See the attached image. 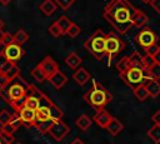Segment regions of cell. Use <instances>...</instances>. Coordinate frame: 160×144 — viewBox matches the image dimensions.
Masks as SVG:
<instances>
[{"instance_id": "1", "label": "cell", "mask_w": 160, "mask_h": 144, "mask_svg": "<svg viewBox=\"0 0 160 144\" xmlns=\"http://www.w3.org/2000/svg\"><path fill=\"white\" fill-rule=\"evenodd\" d=\"M136 10L129 0H110L104 8L102 16L118 33L125 34L132 28Z\"/></svg>"}, {"instance_id": "2", "label": "cell", "mask_w": 160, "mask_h": 144, "mask_svg": "<svg viewBox=\"0 0 160 144\" xmlns=\"http://www.w3.org/2000/svg\"><path fill=\"white\" fill-rule=\"evenodd\" d=\"M29 86L30 84L19 75L16 79L11 80L5 88L0 89V96L12 108L14 113H18L19 109L24 105V101L29 93Z\"/></svg>"}, {"instance_id": "3", "label": "cell", "mask_w": 160, "mask_h": 144, "mask_svg": "<svg viewBox=\"0 0 160 144\" xmlns=\"http://www.w3.org/2000/svg\"><path fill=\"white\" fill-rule=\"evenodd\" d=\"M112 99L111 93L100 83L94 81L92 86L84 94V100L96 111L102 110Z\"/></svg>"}, {"instance_id": "4", "label": "cell", "mask_w": 160, "mask_h": 144, "mask_svg": "<svg viewBox=\"0 0 160 144\" xmlns=\"http://www.w3.org/2000/svg\"><path fill=\"white\" fill-rule=\"evenodd\" d=\"M120 78L131 89H135L136 86H139L141 84H145L146 81L151 80L148 70L141 65L140 59L135 60V58H134V64L125 73L120 74Z\"/></svg>"}, {"instance_id": "5", "label": "cell", "mask_w": 160, "mask_h": 144, "mask_svg": "<svg viewBox=\"0 0 160 144\" xmlns=\"http://www.w3.org/2000/svg\"><path fill=\"white\" fill-rule=\"evenodd\" d=\"M105 41L106 34L102 30L98 29L85 41V48L96 60H101L105 56Z\"/></svg>"}, {"instance_id": "6", "label": "cell", "mask_w": 160, "mask_h": 144, "mask_svg": "<svg viewBox=\"0 0 160 144\" xmlns=\"http://www.w3.org/2000/svg\"><path fill=\"white\" fill-rule=\"evenodd\" d=\"M51 104H52V101L42 91H40L36 86H34L32 84H30L29 93H28V96H26L22 106L30 108L32 110H38L41 106H50Z\"/></svg>"}, {"instance_id": "7", "label": "cell", "mask_w": 160, "mask_h": 144, "mask_svg": "<svg viewBox=\"0 0 160 144\" xmlns=\"http://www.w3.org/2000/svg\"><path fill=\"white\" fill-rule=\"evenodd\" d=\"M125 49V43L116 36L114 33H109L106 34V41H105V56H108L109 59V65L111 64L112 59L121 51Z\"/></svg>"}, {"instance_id": "8", "label": "cell", "mask_w": 160, "mask_h": 144, "mask_svg": "<svg viewBox=\"0 0 160 144\" xmlns=\"http://www.w3.org/2000/svg\"><path fill=\"white\" fill-rule=\"evenodd\" d=\"M136 43L144 49L146 50V53H149L154 46H156L158 43V36L156 34L150 29V28H144L136 36H135Z\"/></svg>"}, {"instance_id": "9", "label": "cell", "mask_w": 160, "mask_h": 144, "mask_svg": "<svg viewBox=\"0 0 160 144\" xmlns=\"http://www.w3.org/2000/svg\"><path fill=\"white\" fill-rule=\"evenodd\" d=\"M69 131H70V126L62 120L52 121L48 128V133L55 141H61L69 134Z\"/></svg>"}, {"instance_id": "10", "label": "cell", "mask_w": 160, "mask_h": 144, "mask_svg": "<svg viewBox=\"0 0 160 144\" xmlns=\"http://www.w3.org/2000/svg\"><path fill=\"white\" fill-rule=\"evenodd\" d=\"M2 55L9 60V61H12V63H16L19 61L24 55H25V50L22 49V46L15 41H11L10 44L5 45L4 46V50H2Z\"/></svg>"}, {"instance_id": "11", "label": "cell", "mask_w": 160, "mask_h": 144, "mask_svg": "<svg viewBox=\"0 0 160 144\" xmlns=\"http://www.w3.org/2000/svg\"><path fill=\"white\" fill-rule=\"evenodd\" d=\"M38 65L42 69V71L45 73V75H46L48 79L51 78L55 73L59 71V65H58V63H56L50 55H46V56H45Z\"/></svg>"}, {"instance_id": "12", "label": "cell", "mask_w": 160, "mask_h": 144, "mask_svg": "<svg viewBox=\"0 0 160 144\" xmlns=\"http://www.w3.org/2000/svg\"><path fill=\"white\" fill-rule=\"evenodd\" d=\"M20 119L22 123L25 124H29L31 126H34L38 121H36V110H32L30 108H26V106H21L18 111Z\"/></svg>"}, {"instance_id": "13", "label": "cell", "mask_w": 160, "mask_h": 144, "mask_svg": "<svg viewBox=\"0 0 160 144\" xmlns=\"http://www.w3.org/2000/svg\"><path fill=\"white\" fill-rule=\"evenodd\" d=\"M21 124H22V121H21L19 114H18V113H12V116H11L10 121H9L6 125L0 126V130H1L2 133H5V134L14 135V133L19 129V126H21Z\"/></svg>"}, {"instance_id": "14", "label": "cell", "mask_w": 160, "mask_h": 144, "mask_svg": "<svg viewBox=\"0 0 160 144\" xmlns=\"http://www.w3.org/2000/svg\"><path fill=\"white\" fill-rule=\"evenodd\" d=\"M111 119H112V116H111L110 113H108L105 109L98 110L96 114H95V116H94V121H95L100 128H104V129H106V126L109 125V123L111 121Z\"/></svg>"}, {"instance_id": "15", "label": "cell", "mask_w": 160, "mask_h": 144, "mask_svg": "<svg viewBox=\"0 0 160 144\" xmlns=\"http://www.w3.org/2000/svg\"><path fill=\"white\" fill-rule=\"evenodd\" d=\"M72 79H74V81H75L76 84H79L80 86H82V85H85V84L91 79V75H90V73H89L86 69L79 68V69H76V70L74 71Z\"/></svg>"}, {"instance_id": "16", "label": "cell", "mask_w": 160, "mask_h": 144, "mask_svg": "<svg viewBox=\"0 0 160 144\" xmlns=\"http://www.w3.org/2000/svg\"><path fill=\"white\" fill-rule=\"evenodd\" d=\"M49 81H50V84L55 88V89H61L66 83H68V76L61 71V70H59L58 73H55L51 78H49L48 79Z\"/></svg>"}, {"instance_id": "17", "label": "cell", "mask_w": 160, "mask_h": 144, "mask_svg": "<svg viewBox=\"0 0 160 144\" xmlns=\"http://www.w3.org/2000/svg\"><path fill=\"white\" fill-rule=\"evenodd\" d=\"M36 121L44 123V124L52 123L51 114H50V106H41L36 110Z\"/></svg>"}, {"instance_id": "18", "label": "cell", "mask_w": 160, "mask_h": 144, "mask_svg": "<svg viewBox=\"0 0 160 144\" xmlns=\"http://www.w3.org/2000/svg\"><path fill=\"white\" fill-rule=\"evenodd\" d=\"M81 58L76 54V53H69L68 55H66V58H65V64L70 68V69H72V70H76V69H79L80 68V64H81Z\"/></svg>"}, {"instance_id": "19", "label": "cell", "mask_w": 160, "mask_h": 144, "mask_svg": "<svg viewBox=\"0 0 160 144\" xmlns=\"http://www.w3.org/2000/svg\"><path fill=\"white\" fill-rule=\"evenodd\" d=\"M149 21V18L148 15L142 11V10H136L135 15H134V20H132V26L135 28H142L146 23Z\"/></svg>"}, {"instance_id": "20", "label": "cell", "mask_w": 160, "mask_h": 144, "mask_svg": "<svg viewBox=\"0 0 160 144\" xmlns=\"http://www.w3.org/2000/svg\"><path fill=\"white\" fill-rule=\"evenodd\" d=\"M124 129V125H122V123L119 120V119H116V118H114L112 116V119H111V121L109 123V125L106 126V130L111 134V135H118L121 130Z\"/></svg>"}, {"instance_id": "21", "label": "cell", "mask_w": 160, "mask_h": 144, "mask_svg": "<svg viewBox=\"0 0 160 144\" xmlns=\"http://www.w3.org/2000/svg\"><path fill=\"white\" fill-rule=\"evenodd\" d=\"M146 88H148V91H149V95L150 98H156L160 95V81L159 80H149L145 83Z\"/></svg>"}, {"instance_id": "22", "label": "cell", "mask_w": 160, "mask_h": 144, "mask_svg": "<svg viewBox=\"0 0 160 144\" xmlns=\"http://www.w3.org/2000/svg\"><path fill=\"white\" fill-rule=\"evenodd\" d=\"M132 64H134V58H132V56H124V58H121V59L116 63V69L119 70L120 74H122V73H125Z\"/></svg>"}, {"instance_id": "23", "label": "cell", "mask_w": 160, "mask_h": 144, "mask_svg": "<svg viewBox=\"0 0 160 144\" xmlns=\"http://www.w3.org/2000/svg\"><path fill=\"white\" fill-rule=\"evenodd\" d=\"M132 93H134L135 98L138 100H140V101H145L148 98H150L149 91H148V88H146L145 84H141V85L136 86L135 89H132Z\"/></svg>"}, {"instance_id": "24", "label": "cell", "mask_w": 160, "mask_h": 144, "mask_svg": "<svg viewBox=\"0 0 160 144\" xmlns=\"http://www.w3.org/2000/svg\"><path fill=\"white\" fill-rule=\"evenodd\" d=\"M91 119L86 115V114H81V115H79L78 116V119L75 120V124H76V126L80 129V130H82V131H85V130H88L90 126H91Z\"/></svg>"}, {"instance_id": "25", "label": "cell", "mask_w": 160, "mask_h": 144, "mask_svg": "<svg viewBox=\"0 0 160 144\" xmlns=\"http://www.w3.org/2000/svg\"><path fill=\"white\" fill-rule=\"evenodd\" d=\"M56 4H55V1H52V0H44L41 4H40V10L46 15V16H50V15H52L54 13H55V10H56Z\"/></svg>"}, {"instance_id": "26", "label": "cell", "mask_w": 160, "mask_h": 144, "mask_svg": "<svg viewBox=\"0 0 160 144\" xmlns=\"http://www.w3.org/2000/svg\"><path fill=\"white\" fill-rule=\"evenodd\" d=\"M140 63H141V65L146 69V70H149V69H151L155 64H156V61H155V58H154V55L151 54V53H146L145 55H142V56H140Z\"/></svg>"}, {"instance_id": "27", "label": "cell", "mask_w": 160, "mask_h": 144, "mask_svg": "<svg viewBox=\"0 0 160 144\" xmlns=\"http://www.w3.org/2000/svg\"><path fill=\"white\" fill-rule=\"evenodd\" d=\"M30 75H31V76H32L38 83H42V81L48 80V78H46L45 73L42 71V69H41L39 65H36L34 69H31V70H30Z\"/></svg>"}, {"instance_id": "28", "label": "cell", "mask_w": 160, "mask_h": 144, "mask_svg": "<svg viewBox=\"0 0 160 144\" xmlns=\"http://www.w3.org/2000/svg\"><path fill=\"white\" fill-rule=\"evenodd\" d=\"M12 39H14L15 43L22 45V44H25V43L29 40V34H28L24 29H19V30L12 35Z\"/></svg>"}, {"instance_id": "29", "label": "cell", "mask_w": 160, "mask_h": 144, "mask_svg": "<svg viewBox=\"0 0 160 144\" xmlns=\"http://www.w3.org/2000/svg\"><path fill=\"white\" fill-rule=\"evenodd\" d=\"M148 136L154 141V143H160V125L155 124L148 130Z\"/></svg>"}, {"instance_id": "30", "label": "cell", "mask_w": 160, "mask_h": 144, "mask_svg": "<svg viewBox=\"0 0 160 144\" xmlns=\"http://www.w3.org/2000/svg\"><path fill=\"white\" fill-rule=\"evenodd\" d=\"M50 114H51V119H52V121L62 120V115H64V113H62V110H61L56 104H54V103L50 105Z\"/></svg>"}, {"instance_id": "31", "label": "cell", "mask_w": 160, "mask_h": 144, "mask_svg": "<svg viewBox=\"0 0 160 144\" xmlns=\"http://www.w3.org/2000/svg\"><path fill=\"white\" fill-rule=\"evenodd\" d=\"M14 64H16V63H12V61H9L2 54L0 55V73H4V74H6L12 66H14Z\"/></svg>"}, {"instance_id": "32", "label": "cell", "mask_w": 160, "mask_h": 144, "mask_svg": "<svg viewBox=\"0 0 160 144\" xmlns=\"http://www.w3.org/2000/svg\"><path fill=\"white\" fill-rule=\"evenodd\" d=\"M58 25L61 28V30H62V33L64 34H66V30L69 29V26L71 25V21H70V19L68 18V16H65V15H62V16H60L59 19H58Z\"/></svg>"}, {"instance_id": "33", "label": "cell", "mask_w": 160, "mask_h": 144, "mask_svg": "<svg viewBox=\"0 0 160 144\" xmlns=\"http://www.w3.org/2000/svg\"><path fill=\"white\" fill-rule=\"evenodd\" d=\"M80 26L78 25V24H75V23H71V25L69 26V29L66 30V35L69 36V38H76L79 34H80Z\"/></svg>"}, {"instance_id": "34", "label": "cell", "mask_w": 160, "mask_h": 144, "mask_svg": "<svg viewBox=\"0 0 160 144\" xmlns=\"http://www.w3.org/2000/svg\"><path fill=\"white\" fill-rule=\"evenodd\" d=\"M11 116H12V113H10V111L6 110V109H2V110L0 111V125H1V126L6 125V124L10 121Z\"/></svg>"}, {"instance_id": "35", "label": "cell", "mask_w": 160, "mask_h": 144, "mask_svg": "<svg viewBox=\"0 0 160 144\" xmlns=\"http://www.w3.org/2000/svg\"><path fill=\"white\" fill-rule=\"evenodd\" d=\"M49 33L54 36V38H60L64 33H62V30H61V28L58 25V23L55 21V23H52L50 26H49Z\"/></svg>"}, {"instance_id": "36", "label": "cell", "mask_w": 160, "mask_h": 144, "mask_svg": "<svg viewBox=\"0 0 160 144\" xmlns=\"http://www.w3.org/2000/svg\"><path fill=\"white\" fill-rule=\"evenodd\" d=\"M148 73H149V75H150V79H152V80H159V79H160V64L156 63L151 69L148 70Z\"/></svg>"}, {"instance_id": "37", "label": "cell", "mask_w": 160, "mask_h": 144, "mask_svg": "<svg viewBox=\"0 0 160 144\" xmlns=\"http://www.w3.org/2000/svg\"><path fill=\"white\" fill-rule=\"evenodd\" d=\"M19 75H20V68H19L16 64H14V66L6 73V76L10 79V81L14 80V79H16Z\"/></svg>"}, {"instance_id": "38", "label": "cell", "mask_w": 160, "mask_h": 144, "mask_svg": "<svg viewBox=\"0 0 160 144\" xmlns=\"http://www.w3.org/2000/svg\"><path fill=\"white\" fill-rule=\"evenodd\" d=\"M74 3H75V0H55V4L62 10H68Z\"/></svg>"}, {"instance_id": "39", "label": "cell", "mask_w": 160, "mask_h": 144, "mask_svg": "<svg viewBox=\"0 0 160 144\" xmlns=\"http://www.w3.org/2000/svg\"><path fill=\"white\" fill-rule=\"evenodd\" d=\"M14 143V135L5 134L0 130V144H12Z\"/></svg>"}, {"instance_id": "40", "label": "cell", "mask_w": 160, "mask_h": 144, "mask_svg": "<svg viewBox=\"0 0 160 144\" xmlns=\"http://www.w3.org/2000/svg\"><path fill=\"white\" fill-rule=\"evenodd\" d=\"M9 83H10V79L6 76V74L0 73V89L5 88V86H6Z\"/></svg>"}, {"instance_id": "41", "label": "cell", "mask_w": 160, "mask_h": 144, "mask_svg": "<svg viewBox=\"0 0 160 144\" xmlns=\"http://www.w3.org/2000/svg\"><path fill=\"white\" fill-rule=\"evenodd\" d=\"M150 6H151L158 14H160V0H151Z\"/></svg>"}, {"instance_id": "42", "label": "cell", "mask_w": 160, "mask_h": 144, "mask_svg": "<svg viewBox=\"0 0 160 144\" xmlns=\"http://www.w3.org/2000/svg\"><path fill=\"white\" fill-rule=\"evenodd\" d=\"M151 120H152L155 124L160 125V110H158V111H155V113L152 114V116H151Z\"/></svg>"}, {"instance_id": "43", "label": "cell", "mask_w": 160, "mask_h": 144, "mask_svg": "<svg viewBox=\"0 0 160 144\" xmlns=\"http://www.w3.org/2000/svg\"><path fill=\"white\" fill-rule=\"evenodd\" d=\"M152 55H154V58H155V61H156L158 64H160V46H158V48L155 49V51L152 53Z\"/></svg>"}, {"instance_id": "44", "label": "cell", "mask_w": 160, "mask_h": 144, "mask_svg": "<svg viewBox=\"0 0 160 144\" xmlns=\"http://www.w3.org/2000/svg\"><path fill=\"white\" fill-rule=\"evenodd\" d=\"M70 144H84V143H82V141H81L79 138H76V139H74V140H72Z\"/></svg>"}, {"instance_id": "45", "label": "cell", "mask_w": 160, "mask_h": 144, "mask_svg": "<svg viewBox=\"0 0 160 144\" xmlns=\"http://www.w3.org/2000/svg\"><path fill=\"white\" fill-rule=\"evenodd\" d=\"M0 30L1 31H5V24H4V21L0 19Z\"/></svg>"}, {"instance_id": "46", "label": "cell", "mask_w": 160, "mask_h": 144, "mask_svg": "<svg viewBox=\"0 0 160 144\" xmlns=\"http://www.w3.org/2000/svg\"><path fill=\"white\" fill-rule=\"evenodd\" d=\"M4 33H5V31H1V30H0V46H1V45H4V43H2V38H4Z\"/></svg>"}, {"instance_id": "47", "label": "cell", "mask_w": 160, "mask_h": 144, "mask_svg": "<svg viewBox=\"0 0 160 144\" xmlns=\"http://www.w3.org/2000/svg\"><path fill=\"white\" fill-rule=\"evenodd\" d=\"M10 1H11V0H0V3H1L2 5H8Z\"/></svg>"}, {"instance_id": "48", "label": "cell", "mask_w": 160, "mask_h": 144, "mask_svg": "<svg viewBox=\"0 0 160 144\" xmlns=\"http://www.w3.org/2000/svg\"><path fill=\"white\" fill-rule=\"evenodd\" d=\"M141 1H142L144 4H150V3H151V0H141Z\"/></svg>"}, {"instance_id": "49", "label": "cell", "mask_w": 160, "mask_h": 144, "mask_svg": "<svg viewBox=\"0 0 160 144\" xmlns=\"http://www.w3.org/2000/svg\"><path fill=\"white\" fill-rule=\"evenodd\" d=\"M15 144H21V143H15Z\"/></svg>"}]
</instances>
